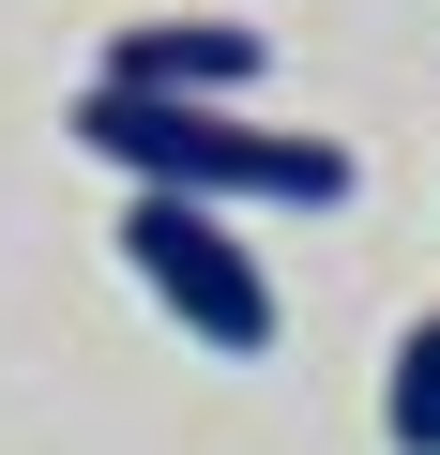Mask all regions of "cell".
<instances>
[{
  "label": "cell",
  "mask_w": 440,
  "mask_h": 455,
  "mask_svg": "<svg viewBox=\"0 0 440 455\" xmlns=\"http://www.w3.org/2000/svg\"><path fill=\"white\" fill-rule=\"evenodd\" d=\"M76 152H107L122 182L152 197H289V212H334L349 197V152L304 137V122H244V107H182V92H76Z\"/></svg>",
  "instance_id": "6da1fadb"
},
{
  "label": "cell",
  "mask_w": 440,
  "mask_h": 455,
  "mask_svg": "<svg viewBox=\"0 0 440 455\" xmlns=\"http://www.w3.org/2000/svg\"><path fill=\"white\" fill-rule=\"evenodd\" d=\"M122 259H137V289L212 349V364H259L274 349V274H259V243H228V212L212 197H122Z\"/></svg>",
  "instance_id": "7a4b0ae2"
},
{
  "label": "cell",
  "mask_w": 440,
  "mask_h": 455,
  "mask_svg": "<svg viewBox=\"0 0 440 455\" xmlns=\"http://www.w3.org/2000/svg\"><path fill=\"white\" fill-rule=\"evenodd\" d=\"M92 76L107 92H182V107H244L259 92V31L244 16H137V31H107Z\"/></svg>",
  "instance_id": "3957f363"
},
{
  "label": "cell",
  "mask_w": 440,
  "mask_h": 455,
  "mask_svg": "<svg viewBox=\"0 0 440 455\" xmlns=\"http://www.w3.org/2000/svg\"><path fill=\"white\" fill-rule=\"evenodd\" d=\"M380 440L395 455H440V319L395 334V379H380Z\"/></svg>",
  "instance_id": "277c9868"
}]
</instances>
